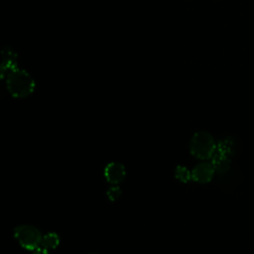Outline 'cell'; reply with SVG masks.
<instances>
[{
	"label": "cell",
	"instance_id": "cell-1",
	"mask_svg": "<svg viewBox=\"0 0 254 254\" xmlns=\"http://www.w3.org/2000/svg\"><path fill=\"white\" fill-rule=\"evenodd\" d=\"M5 85L7 91L16 98L28 97L35 89V81L31 74L18 67L7 73Z\"/></svg>",
	"mask_w": 254,
	"mask_h": 254
},
{
	"label": "cell",
	"instance_id": "cell-2",
	"mask_svg": "<svg viewBox=\"0 0 254 254\" xmlns=\"http://www.w3.org/2000/svg\"><path fill=\"white\" fill-rule=\"evenodd\" d=\"M190 153L197 159H208L211 158L216 145L211 135L205 131L196 132L190 140Z\"/></svg>",
	"mask_w": 254,
	"mask_h": 254
},
{
	"label": "cell",
	"instance_id": "cell-3",
	"mask_svg": "<svg viewBox=\"0 0 254 254\" xmlns=\"http://www.w3.org/2000/svg\"><path fill=\"white\" fill-rule=\"evenodd\" d=\"M14 236L23 248L31 251L41 246L43 237L42 233L37 227L29 224L18 225L14 229Z\"/></svg>",
	"mask_w": 254,
	"mask_h": 254
},
{
	"label": "cell",
	"instance_id": "cell-4",
	"mask_svg": "<svg viewBox=\"0 0 254 254\" xmlns=\"http://www.w3.org/2000/svg\"><path fill=\"white\" fill-rule=\"evenodd\" d=\"M104 177L111 185H118L125 179L126 169L121 163L111 162L104 169Z\"/></svg>",
	"mask_w": 254,
	"mask_h": 254
},
{
	"label": "cell",
	"instance_id": "cell-5",
	"mask_svg": "<svg viewBox=\"0 0 254 254\" xmlns=\"http://www.w3.org/2000/svg\"><path fill=\"white\" fill-rule=\"evenodd\" d=\"M214 167L211 163H200L196 165L191 171V179L197 183H207L214 175Z\"/></svg>",
	"mask_w": 254,
	"mask_h": 254
},
{
	"label": "cell",
	"instance_id": "cell-6",
	"mask_svg": "<svg viewBox=\"0 0 254 254\" xmlns=\"http://www.w3.org/2000/svg\"><path fill=\"white\" fill-rule=\"evenodd\" d=\"M0 64L7 71H11L18 67V57L11 47L5 46L1 49Z\"/></svg>",
	"mask_w": 254,
	"mask_h": 254
},
{
	"label": "cell",
	"instance_id": "cell-7",
	"mask_svg": "<svg viewBox=\"0 0 254 254\" xmlns=\"http://www.w3.org/2000/svg\"><path fill=\"white\" fill-rule=\"evenodd\" d=\"M60 244V236L56 232H48L43 235L41 246L48 250L55 249Z\"/></svg>",
	"mask_w": 254,
	"mask_h": 254
},
{
	"label": "cell",
	"instance_id": "cell-8",
	"mask_svg": "<svg viewBox=\"0 0 254 254\" xmlns=\"http://www.w3.org/2000/svg\"><path fill=\"white\" fill-rule=\"evenodd\" d=\"M176 178L181 182H188L191 179V172L184 166H178L175 171Z\"/></svg>",
	"mask_w": 254,
	"mask_h": 254
},
{
	"label": "cell",
	"instance_id": "cell-9",
	"mask_svg": "<svg viewBox=\"0 0 254 254\" xmlns=\"http://www.w3.org/2000/svg\"><path fill=\"white\" fill-rule=\"evenodd\" d=\"M121 193H122V190H121V189L119 188L118 185H112L111 187L108 188V190H107V191H106L107 197H108L111 201L117 200V199L121 196Z\"/></svg>",
	"mask_w": 254,
	"mask_h": 254
},
{
	"label": "cell",
	"instance_id": "cell-10",
	"mask_svg": "<svg viewBox=\"0 0 254 254\" xmlns=\"http://www.w3.org/2000/svg\"><path fill=\"white\" fill-rule=\"evenodd\" d=\"M33 254H50L49 250L46 249L43 246H39L38 248H36L35 250H33Z\"/></svg>",
	"mask_w": 254,
	"mask_h": 254
},
{
	"label": "cell",
	"instance_id": "cell-11",
	"mask_svg": "<svg viewBox=\"0 0 254 254\" xmlns=\"http://www.w3.org/2000/svg\"><path fill=\"white\" fill-rule=\"evenodd\" d=\"M6 76H7V70L0 64V81H2V79H4Z\"/></svg>",
	"mask_w": 254,
	"mask_h": 254
},
{
	"label": "cell",
	"instance_id": "cell-12",
	"mask_svg": "<svg viewBox=\"0 0 254 254\" xmlns=\"http://www.w3.org/2000/svg\"><path fill=\"white\" fill-rule=\"evenodd\" d=\"M6 92H8L7 88H6V85L3 84L2 81H0V98H2L5 95Z\"/></svg>",
	"mask_w": 254,
	"mask_h": 254
},
{
	"label": "cell",
	"instance_id": "cell-13",
	"mask_svg": "<svg viewBox=\"0 0 254 254\" xmlns=\"http://www.w3.org/2000/svg\"><path fill=\"white\" fill-rule=\"evenodd\" d=\"M89 254H97V253H89Z\"/></svg>",
	"mask_w": 254,
	"mask_h": 254
}]
</instances>
